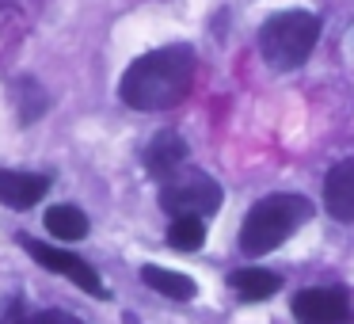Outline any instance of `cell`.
<instances>
[{
    "label": "cell",
    "mask_w": 354,
    "mask_h": 324,
    "mask_svg": "<svg viewBox=\"0 0 354 324\" xmlns=\"http://www.w3.org/2000/svg\"><path fill=\"white\" fill-rule=\"evenodd\" d=\"M202 240H206L202 217H176V222L168 225V244L176 248V252H198Z\"/></svg>",
    "instance_id": "cell-13"
},
{
    "label": "cell",
    "mask_w": 354,
    "mask_h": 324,
    "mask_svg": "<svg viewBox=\"0 0 354 324\" xmlns=\"http://www.w3.org/2000/svg\"><path fill=\"white\" fill-rule=\"evenodd\" d=\"M324 206L335 222H354V161H339L324 176Z\"/></svg>",
    "instance_id": "cell-8"
},
{
    "label": "cell",
    "mask_w": 354,
    "mask_h": 324,
    "mask_svg": "<svg viewBox=\"0 0 354 324\" xmlns=\"http://www.w3.org/2000/svg\"><path fill=\"white\" fill-rule=\"evenodd\" d=\"M19 244H24V252L31 255L35 263H42L46 271H54V275H65L73 286H80V290L92 294V298H107V286H103L100 271H95L88 260H80L77 252H65V248L42 244V240H31V237H19Z\"/></svg>",
    "instance_id": "cell-5"
},
{
    "label": "cell",
    "mask_w": 354,
    "mask_h": 324,
    "mask_svg": "<svg viewBox=\"0 0 354 324\" xmlns=\"http://www.w3.org/2000/svg\"><path fill=\"white\" fill-rule=\"evenodd\" d=\"M46 233L54 240H62V244H69V240H84L88 237L84 210H77V206H50L46 210Z\"/></svg>",
    "instance_id": "cell-12"
},
{
    "label": "cell",
    "mask_w": 354,
    "mask_h": 324,
    "mask_svg": "<svg viewBox=\"0 0 354 324\" xmlns=\"http://www.w3.org/2000/svg\"><path fill=\"white\" fill-rule=\"evenodd\" d=\"M229 286L244 301H263V298H270V294H278L282 278H278L274 271H263V267H244V271H232L229 275Z\"/></svg>",
    "instance_id": "cell-11"
},
{
    "label": "cell",
    "mask_w": 354,
    "mask_h": 324,
    "mask_svg": "<svg viewBox=\"0 0 354 324\" xmlns=\"http://www.w3.org/2000/svg\"><path fill=\"white\" fill-rule=\"evenodd\" d=\"M183 164H187V141L179 138L176 130H160L153 141H149V149H145V168H149V176L168 179V176H176Z\"/></svg>",
    "instance_id": "cell-9"
},
{
    "label": "cell",
    "mask_w": 354,
    "mask_h": 324,
    "mask_svg": "<svg viewBox=\"0 0 354 324\" xmlns=\"http://www.w3.org/2000/svg\"><path fill=\"white\" fill-rule=\"evenodd\" d=\"M225 202V191L217 179H209L206 172H183L164 179L160 187V206L171 217H209L217 214Z\"/></svg>",
    "instance_id": "cell-4"
},
{
    "label": "cell",
    "mask_w": 354,
    "mask_h": 324,
    "mask_svg": "<svg viewBox=\"0 0 354 324\" xmlns=\"http://www.w3.org/2000/svg\"><path fill=\"white\" fill-rule=\"evenodd\" d=\"M293 321L297 324H351V301L343 290L313 286L293 298Z\"/></svg>",
    "instance_id": "cell-6"
},
{
    "label": "cell",
    "mask_w": 354,
    "mask_h": 324,
    "mask_svg": "<svg viewBox=\"0 0 354 324\" xmlns=\"http://www.w3.org/2000/svg\"><path fill=\"white\" fill-rule=\"evenodd\" d=\"M194 84V50L176 42L138 57L118 80V96L133 111H168Z\"/></svg>",
    "instance_id": "cell-1"
},
{
    "label": "cell",
    "mask_w": 354,
    "mask_h": 324,
    "mask_svg": "<svg viewBox=\"0 0 354 324\" xmlns=\"http://www.w3.org/2000/svg\"><path fill=\"white\" fill-rule=\"evenodd\" d=\"M8 324H84V321H77L73 313H62V309H46V313L35 316H12Z\"/></svg>",
    "instance_id": "cell-14"
},
{
    "label": "cell",
    "mask_w": 354,
    "mask_h": 324,
    "mask_svg": "<svg viewBox=\"0 0 354 324\" xmlns=\"http://www.w3.org/2000/svg\"><path fill=\"white\" fill-rule=\"evenodd\" d=\"M316 39H320V19L316 16H308V12H278L259 31L263 62L274 65L278 73H290L297 65H305Z\"/></svg>",
    "instance_id": "cell-3"
},
{
    "label": "cell",
    "mask_w": 354,
    "mask_h": 324,
    "mask_svg": "<svg viewBox=\"0 0 354 324\" xmlns=\"http://www.w3.org/2000/svg\"><path fill=\"white\" fill-rule=\"evenodd\" d=\"M308 217H313V202L305 195H267L248 210L244 225H240V248L248 255L274 252Z\"/></svg>",
    "instance_id": "cell-2"
},
{
    "label": "cell",
    "mask_w": 354,
    "mask_h": 324,
    "mask_svg": "<svg viewBox=\"0 0 354 324\" xmlns=\"http://www.w3.org/2000/svg\"><path fill=\"white\" fill-rule=\"evenodd\" d=\"M50 191V179L39 172H16V168H0V202L12 210H31L42 195Z\"/></svg>",
    "instance_id": "cell-7"
},
{
    "label": "cell",
    "mask_w": 354,
    "mask_h": 324,
    "mask_svg": "<svg viewBox=\"0 0 354 324\" xmlns=\"http://www.w3.org/2000/svg\"><path fill=\"white\" fill-rule=\"evenodd\" d=\"M141 282H145L149 290H156V294H164V298H171V301H191L194 294H198V286H194L191 275H179V271L156 267V263L141 267Z\"/></svg>",
    "instance_id": "cell-10"
}]
</instances>
